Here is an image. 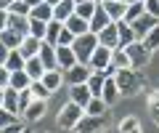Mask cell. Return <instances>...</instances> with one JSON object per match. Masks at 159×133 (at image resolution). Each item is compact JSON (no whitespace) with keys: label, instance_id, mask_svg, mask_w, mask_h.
<instances>
[{"label":"cell","instance_id":"obj_1","mask_svg":"<svg viewBox=\"0 0 159 133\" xmlns=\"http://www.w3.org/2000/svg\"><path fill=\"white\" fill-rule=\"evenodd\" d=\"M114 83H117L119 93L122 96H138V93L146 88V75L138 69H117V75H114Z\"/></svg>","mask_w":159,"mask_h":133},{"label":"cell","instance_id":"obj_2","mask_svg":"<svg viewBox=\"0 0 159 133\" xmlns=\"http://www.w3.org/2000/svg\"><path fill=\"white\" fill-rule=\"evenodd\" d=\"M98 45H101V43H98V35H96V32H85V35H80L77 40H74L72 51H74V56H77L80 64H88Z\"/></svg>","mask_w":159,"mask_h":133},{"label":"cell","instance_id":"obj_3","mask_svg":"<svg viewBox=\"0 0 159 133\" xmlns=\"http://www.w3.org/2000/svg\"><path fill=\"white\" fill-rule=\"evenodd\" d=\"M85 117V109L82 107H77L74 101H66V104L58 109V117H56V122H58V128L61 131H74L77 128V122Z\"/></svg>","mask_w":159,"mask_h":133},{"label":"cell","instance_id":"obj_4","mask_svg":"<svg viewBox=\"0 0 159 133\" xmlns=\"http://www.w3.org/2000/svg\"><path fill=\"white\" fill-rule=\"evenodd\" d=\"M125 51H127V56H130V67H133V69H138V72H141V69H146V64L151 61V51H148V48L143 45L141 40L130 43V45H127Z\"/></svg>","mask_w":159,"mask_h":133},{"label":"cell","instance_id":"obj_5","mask_svg":"<svg viewBox=\"0 0 159 133\" xmlns=\"http://www.w3.org/2000/svg\"><path fill=\"white\" fill-rule=\"evenodd\" d=\"M109 128V115H85L82 120L77 122V128H74V133H103Z\"/></svg>","mask_w":159,"mask_h":133},{"label":"cell","instance_id":"obj_6","mask_svg":"<svg viewBox=\"0 0 159 133\" xmlns=\"http://www.w3.org/2000/svg\"><path fill=\"white\" fill-rule=\"evenodd\" d=\"M90 75H93V69L88 64H74L72 69L64 72V83H69V88L72 85H85V83L90 80Z\"/></svg>","mask_w":159,"mask_h":133},{"label":"cell","instance_id":"obj_7","mask_svg":"<svg viewBox=\"0 0 159 133\" xmlns=\"http://www.w3.org/2000/svg\"><path fill=\"white\" fill-rule=\"evenodd\" d=\"M157 24H159V19H157V16H148V13H143L141 19H135V21L130 24L133 32H135V40H143V37H146Z\"/></svg>","mask_w":159,"mask_h":133},{"label":"cell","instance_id":"obj_8","mask_svg":"<svg viewBox=\"0 0 159 133\" xmlns=\"http://www.w3.org/2000/svg\"><path fill=\"white\" fill-rule=\"evenodd\" d=\"M109 64H111V51H109V48H103V45H98L96 53L90 56V61H88V67H90L93 72H103Z\"/></svg>","mask_w":159,"mask_h":133},{"label":"cell","instance_id":"obj_9","mask_svg":"<svg viewBox=\"0 0 159 133\" xmlns=\"http://www.w3.org/2000/svg\"><path fill=\"white\" fill-rule=\"evenodd\" d=\"M98 43H101L103 48H109V51H117L119 48V29H117V24H109L106 29H101V32H98Z\"/></svg>","mask_w":159,"mask_h":133},{"label":"cell","instance_id":"obj_10","mask_svg":"<svg viewBox=\"0 0 159 133\" xmlns=\"http://www.w3.org/2000/svg\"><path fill=\"white\" fill-rule=\"evenodd\" d=\"M90 98H93V93H90V88H88V83L85 85H72L69 88V101H74V104L82 107V109L90 104Z\"/></svg>","mask_w":159,"mask_h":133},{"label":"cell","instance_id":"obj_11","mask_svg":"<svg viewBox=\"0 0 159 133\" xmlns=\"http://www.w3.org/2000/svg\"><path fill=\"white\" fill-rule=\"evenodd\" d=\"M74 8H77V3H74V0H61V3H56V6H53V19H56V21H61V24H66L69 19L74 16Z\"/></svg>","mask_w":159,"mask_h":133},{"label":"cell","instance_id":"obj_12","mask_svg":"<svg viewBox=\"0 0 159 133\" xmlns=\"http://www.w3.org/2000/svg\"><path fill=\"white\" fill-rule=\"evenodd\" d=\"M40 61L45 64V69H58V59H56V45H51V43L43 40V45H40Z\"/></svg>","mask_w":159,"mask_h":133},{"label":"cell","instance_id":"obj_13","mask_svg":"<svg viewBox=\"0 0 159 133\" xmlns=\"http://www.w3.org/2000/svg\"><path fill=\"white\" fill-rule=\"evenodd\" d=\"M56 59H58V69L61 72H66V69H72L74 64H80L72 48H61V45H56Z\"/></svg>","mask_w":159,"mask_h":133},{"label":"cell","instance_id":"obj_14","mask_svg":"<svg viewBox=\"0 0 159 133\" xmlns=\"http://www.w3.org/2000/svg\"><path fill=\"white\" fill-rule=\"evenodd\" d=\"M101 98L106 101V107H114L122 98V93H119V88H117V83H114V77H106V83H103V93H101Z\"/></svg>","mask_w":159,"mask_h":133},{"label":"cell","instance_id":"obj_15","mask_svg":"<svg viewBox=\"0 0 159 133\" xmlns=\"http://www.w3.org/2000/svg\"><path fill=\"white\" fill-rule=\"evenodd\" d=\"M103 11L109 13V19L111 21H122L125 19V11H127V3H119V0H106V3H101Z\"/></svg>","mask_w":159,"mask_h":133},{"label":"cell","instance_id":"obj_16","mask_svg":"<svg viewBox=\"0 0 159 133\" xmlns=\"http://www.w3.org/2000/svg\"><path fill=\"white\" fill-rule=\"evenodd\" d=\"M8 29H13V32L21 35V37H29V16L11 13V16H8Z\"/></svg>","mask_w":159,"mask_h":133},{"label":"cell","instance_id":"obj_17","mask_svg":"<svg viewBox=\"0 0 159 133\" xmlns=\"http://www.w3.org/2000/svg\"><path fill=\"white\" fill-rule=\"evenodd\" d=\"M109 24H114V21L109 19V13L103 11V6H98V11L93 13V19H90V32H96V35H98V32H101V29H106Z\"/></svg>","mask_w":159,"mask_h":133},{"label":"cell","instance_id":"obj_18","mask_svg":"<svg viewBox=\"0 0 159 133\" xmlns=\"http://www.w3.org/2000/svg\"><path fill=\"white\" fill-rule=\"evenodd\" d=\"M66 29H69V32H72L74 37H80V35H85V32H90V21L74 13V16L69 19V21H66Z\"/></svg>","mask_w":159,"mask_h":133},{"label":"cell","instance_id":"obj_19","mask_svg":"<svg viewBox=\"0 0 159 133\" xmlns=\"http://www.w3.org/2000/svg\"><path fill=\"white\" fill-rule=\"evenodd\" d=\"M45 109H48V101H37V98H34L32 104L27 107L24 117H27L29 122H37V120H43V117H45Z\"/></svg>","mask_w":159,"mask_h":133},{"label":"cell","instance_id":"obj_20","mask_svg":"<svg viewBox=\"0 0 159 133\" xmlns=\"http://www.w3.org/2000/svg\"><path fill=\"white\" fill-rule=\"evenodd\" d=\"M40 45H43V40H37V37H24V43H21V48H19V53H21L24 59H34L40 53Z\"/></svg>","mask_w":159,"mask_h":133},{"label":"cell","instance_id":"obj_21","mask_svg":"<svg viewBox=\"0 0 159 133\" xmlns=\"http://www.w3.org/2000/svg\"><path fill=\"white\" fill-rule=\"evenodd\" d=\"M117 24V29H119V48H127L130 43H135V32H133V27L122 19V21H114Z\"/></svg>","mask_w":159,"mask_h":133},{"label":"cell","instance_id":"obj_22","mask_svg":"<svg viewBox=\"0 0 159 133\" xmlns=\"http://www.w3.org/2000/svg\"><path fill=\"white\" fill-rule=\"evenodd\" d=\"M24 72H27L32 80H43V75H45V64L40 61V56H34V59H27V67H24Z\"/></svg>","mask_w":159,"mask_h":133},{"label":"cell","instance_id":"obj_23","mask_svg":"<svg viewBox=\"0 0 159 133\" xmlns=\"http://www.w3.org/2000/svg\"><path fill=\"white\" fill-rule=\"evenodd\" d=\"M0 43H3L8 51H19V48H21V43H24V37L16 35L13 29H3V32H0Z\"/></svg>","mask_w":159,"mask_h":133},{"label":"cell","instance_id":"obj_24","mask_svg":"<svg viewBox=\"0 0 159 133\" xmlns=\"http://www.w3.org/2000/svg\"><path fill=\"white\" fill-rule=\"evenodd\" d=\"M74 3H77L74 13H77V16H82V19H88V21H90L93 13L98 11V3H96V0H74Z\"/></svg>","mask_w":159,"mask_h":133},{"label":"cell","instance_id":"obj_25","mask_svg":"<svg viewBox=\"0 0 159 133\" xmlns=\"http://www.w3.org/2000/svg\"><path fill=\"white\" fill-rule=\"evenodd\" d=\"M117 133H143V131H141V120H138V117H133V115L122 117V120H119V125H117Z\"/></svg>","mask_w":159,"mask_h":133},{"label":"cell","instance_id":"obj_26","mask_svg":"<svg viewBox=\"0 0 159 133\" xmlns=\"http://www.w3.org/2000/svg\"><path fill=\"white\" fill-rule=\"evenodd\" d=\"M43 83H45V85L51 88L53 93H56L58 88L64 85V72H61V69H48L45 75H43Z\"/></svg>","mask_w":159,"mask_h":133},{"label":"cell","instance_id":"obj_27","mask_svg":"<svg viewBox=\"0 0 159 133\" xmlns=\"http://www.w3.org/2000/svg\"><path fill=\"white\" fill-rule=\"evenodd\" d=\"M3 109H8L11 115H21V107H19V91L6 88V101H3Z\"/></svg>","mask_w":159,"mask_h":133},{"label":"cell","instance_id":"obj_28","mask_svg":"<svg viewBox=\"0 0 159 133\" xmlns=\"http://www.w3.org/2000/svg\"><path fill=\"white\" fill-rule=\"evenodd\" d=\"M29 19H37V21H53V6H48V3H40V6L32 8V13H29Z\"/></svg>","mask_w":159,"mask_h":133},{"label":"cell","instance_id":"obj_29","mask_svg":"<svg viewBox=\"0 0 159 133\" xmlns=\"http://www.w3.org/2000/svg\"><path fill=\"white\" fill-rule=\"evenodd\" d=\"M32 85V77L27 75V72H11V85L8 88H13V91H27V88Z\"/></svg>","mask_w":159,"mask_h":133},{"label":"cell","instance_id":"obj_30","mask_svg":"<svg viewBox=\"0 0 159 133\" xmlns=\"http://www.w3.org/2000/svg\"><path fill=\"white\" fill-rule=\"evenodd\" d=\"M29 91H32V96L37 98V101H48V98L53 96V91L45 85L43 80H32V85H29Z\"/></svg>","mask_w":159,"mask_h":133},{"label":"cell","instance_id":"obj_31","mask_svg":"<svg viewBox=\"0 0 159 133\" xmlns=\"http://www.w3.org/2000/svg\"><path fill=\"white\" fill-rule=\"evenodd\" d=\"M146 109H148V115H151V120L159 125V91H148V96H146Z\"/></svg>","mask_w":159,"mask_h":133},{"label":"cell","instance_id":"obj_32","mask_svg":"<svg viewBox=\"0 0 159 133\" xmlns=\"http://www.w3.org/2000/svg\"><path fill=\"white\" fill-rule=\"evenodd\" d=\"M24 67H27V59H24L19 51H11V53H8V61H6V69H8V72H21Z\"/></svg>","mask_w":159,"mask_h":133},{"label":"cell","instance_id":"obj_33","mask_svg":"<svg viewBox=\"0 0 159 133\" xmlns=\"http://www.w3.org/2000/svg\"><path fill=\"white\" fill-rule=\"evenodd\" d=\"M103 83H106V75H103V72H93V75H90V80H88V88H90L93 96L101 98V93H103Z\"/></svg>","mask_w":159,"mask_h":133},{"label":"cell","instance_id":"obj_34","mask_svg":"<svg viewBox=\"0 0 159 133\" xmlns=\"http://www.w3.org/2000/svg\"><path fill=\"white\" fill-rule=\"evenodd\" d=\"M111 64L117 67V69H133V67H130V56H127L125 48H117V51H111Z\"/></svg>","mask_w":159,"mask_h":133},{"label":"cell","instance_id":"obj_35","mask_svg":"<svg viewBox=\"0 0 159 133\" xmlns=\"http://www.w3.org/2000/svg\"><path fill=\"white\" fill-rule=\"evenodd\" d=\"M106 112H109L106 101H103V98H98V96H93V98H90V104L85 107V115H93V117H98V115H106Z\"/></svg>","mask_w":159,"mask_h":133},{"label":"cell","instance_id":"obj_36","mask_svg":"<svg viewBox=\"0 0 159 133\" xmlns=\"http://www.w3.org/2000/svg\"><path fill=\"white\" fill-rule=\"evenodd\" d=\"M143 13H146V6L143 3H127V11H125V21L133 24L135 19H141Z\"/></svg>","mask_w":159,"mask_h":133},{"label":"cell","instance_id":"obj_37","mask_svg":"<svg viewBox=\"0 0 159 133\" xmlns=\"http://www.w3.org/2000/svg\"><path fill=\"white\" fill-rule=\"evenodd\" d=\"M61 29H64V24L61 21H48V32H45V43H51V45H56L58 43V35H61Z\"/></svg>","mask_w":159,"mask_h":133},{"label":"cell","instance_id":"obj_38","mask_svg":"<svg viewBox=\"0 0 159 133\" xmlns=\"http://www.w3.org/2000/svg\"><path fill=\"white\" fill-rule=\"evenodd\" d=\"M45 32H48V24H45V21L29 19V35H32V37H37V40H45Z\"/></svg>","mask_w":159,"mask_h":133},{"label":"cell","instance_id":"obj_39","mask_svg":"<svg viewBox=\"0 0 159 133\" xmlns=\"http://www.w3.org/2000/svg\"><path fill=\"white\" fill-rule=\"evenodd\" d=\"M141 43H143V45H146V48H148L151 53H154V51H159V24H157V27L151 29V32H148L146 37H143Z\"/></svg>","mask_w":159,"mask_h":133},{"label":"cell","instance_id":"obj_40","mask_svg":"<svg viewBox=\"0 0 159 133\" xmlns=\"http://www.w3.org/2000/svg\"><path fill=\"white\" fill-rule=\"evenodd\" d=\"M74 40H77V37H74L72 32L66 29V24H64V29H61V35H58V43H56V45H61V48H72Z\"/></svg>","mask_w":159,"mask_h":133},{"label":"cell","instance_id":"obj_41","mask_svg":"<svg viewBox=\"0 0 159 133\" xmlns=\"http://www.w3.org/2000/svg\"><path fill=\"white\" fill-rule=\"evenodd\" d=\"M8 13H19V16H29V13H32V8H29L27 3H24V0H16V3H13V6L8 8Z\"/></svg>","mask_w":159,"mask_h":133},{"label":"cell","instance_id":"obj_42","mask_svg":"<svg viewBox=\"0 0 159 133\" xmlns=\"http://www.w3.org/2000/svg\"><path fill=\"white\" fill-rule=\"evenodd\" d=\"M13 122H19V115H11L8 109H0V131L8 125H13Z\"/></svg>","mask_w":159,"mask_h":133},{"label":"cell","instance_id":"obj_43","mask_svg":"<svg viewBox=\"0 0 159 133\" xmlns=\"http://www.w3.org/2000/svg\"><path fill=\"white\" fill-rule=\"evenodd\" d=\"M32 101H34V96H32V91H29V88H27V91H19V107H21V115L27 112V107L32 104Z\"/></svg>","mask_w":159,"mask_h":133},{"label":"cell","instance_id":"obj_44","mask_svg":"<svg viewBox=\"0 0 159 133\" xmlns=\"http://www.w3.org/2000/svg\"><path fill=\"white\" fill-rule=\"evenodd\" d=\"M143 6H146V13H148V16H157V19H159V0H146Z\"/></svg>","mask_w":159,"mask_h":133},{"label":"cell","instance_id":"obj_45","mask_svg":"<svg viewBox=\"0 0 159 133\" xmlns=\"http://www.w3.org/2000/svg\"><path fill=\"white\" fill-rule=\"evenodd\" d=\"M24 131H27V125H24V120H19V122H13V125L3 128L0 133H24Z\"/></svg>","mask_w":159,"mask_h":133},{"label":"cell","instance_id":"obj_46","mask_svg":"<svg viewBox=\"0 0 159 133\" xmlns=\"http://www.w3.org/2000/svg\"><path fill=\"white\" fill-rule=\"evenodd\" d=\"M11 85V72L6 67H0V88H8Z\"/></svg>","mask_w":159,"mask_h":133},{"label":"cell","instance_id":"obj_47","mask_svg":"<svg viewBox=\"0 0 159 133\" xmlns=\"http://www.w3.org/2000/svg\"><path fill=\"white\" fill-rule=\"evenodd\" d=\"M8 16H11V13H8L6 8H0V32H3V29H8Z\"/></svg>","mask_w":159,"mask_h":133},{"label":"cell","instance_id":"obj_48","mask_svg":"<svg viewBox=\"0 0 159 133\" xmlns=\"http://www.w3.org/2000/svg\"><path fill=\"white\" fill-rule=\"evenodd\" d=\"M8 53H11V51H8V48L3 45V43H0V67H6V61H8Z\"/></svg>","mask_w":159,"mask_h":133},{"label":"cell","instance_id":"obj_49","mask_svg":"<svg viewBox=\"0 0 159 133\" xmlns=\"http://www.w3.org/2000/svg\"><path fill=\"white\" fill-rule=\"evenodd\" d=\"M13 3H16V0H0V8H6V11H8V8H11Z\"/></svg>","mask_w":159,"mask_h":133},{"label":"cell","instance_id":"obj_50","mask_svg":"<svg viewBox=\"0 0 159 133\" xmlns=\"http://www.w3.org/2000/svg\"><path fill=\"white\" fill-rule=\"evenodd\" d=\"M24 3H27L29 8H34V6H40V3H43V0H24Z\"/></svg>","mask_w":159,"mask_h":133},{"label":"cell","instance_id":"obj_51","mask_svg":"<svg viewBox=\"0 0 159 133\" xmlns=\"http://www.w3.org/2000/svg\"><path fill=\"white\" fill-rule=\"evenodd\" d=\"M3 101H6V88H0V109H3Z\"/></svg>","mask_w":159,"mask_h":133},{"label":"cell","instance_id":"obj_52","mask_svg":"<svg viewBox=\"0 0 159 133\" xmlns=\"http://www.w3.org/2000/svg\"><path fill=\"white\" fill-rule=\"evenodd\" d=\"M43 3H48V6H56V3H61V0H43Z\"/></svg>","mask_w":159,"mask_h":133},{"label":"cell","instance_id":"obj_53","mask_svg":"<svg viewBox=\"0 0 159 133\" xmlns=\"http://www.w3.org/2000/svg\"><path fill=\"white\" fill-rule=\"evenodd\" d=\"M125 3H146V0H125Z\"/></svg>","mask_w":159,"mask_h":133},{"label":"cell","instance_id":"obj_54","mask_svg":"<svg viewBox=\"0 0 159 133\" xmlns=\"http://www.w3.org/2000/svg\"><path fill=\"white\" fill-rule=\"evenodd\" d=\"M96 3H98V6H101V3H106V0H96Z\"/></svg>","mask_w":159,"mask_h":133},{"label":"cell","instance_id":"obj_55","mask_svg":"<svg viewBox=\"0 0 159 133\" xmlns=\"http://www.w3.org/2000/svg\"><path fill=\"white\" fill-rule=\"evenodd\" d=\"M24 133H34V131H29V128H27V131H24Z\"/></svg>","mask_w":159,"mask_h":133},{"label":"cell","instance_id":"obj_56","mask_svg":"<svg viewBox=\"0 0 159 133\" xmlns=\"http://www.w3.org/2000/svg\"><path fill=\"white\" fill-rule=\"evenodd\" d=\"M119 3H125V0H119Z\"/></svg>","mask_w":159,"mask_h":133}]
</instances>
